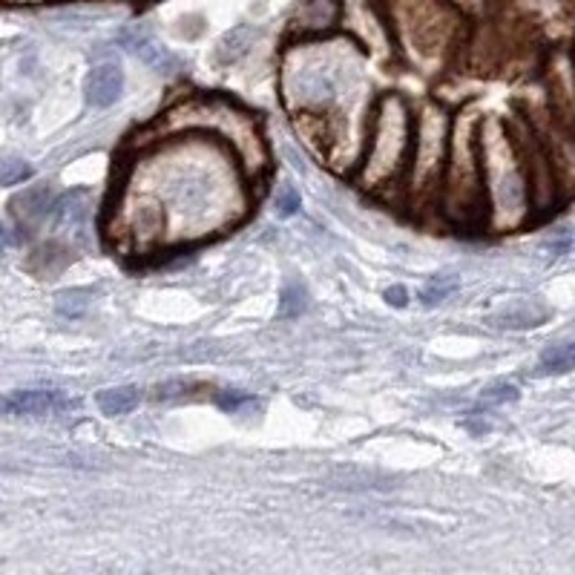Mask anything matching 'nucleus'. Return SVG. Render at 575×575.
Here are the masks:
<instances>
[{"label":"nucleus","instance_id":"obj_1","mask_svg":"<svg viewBox=\"0 0 575 575\" xmlns=\"http://www.w3.org/2000/svg\"><path fill=\"white\" fill-rule=\"evenodd\" d=\"M242 201L222 150L205 138L167 144L127 179V237L142 244L201 237L237 219Z\"/></svg>","mask_w":575,"mask_h":575},{"label":"nucleus","instance_id":"obj_2","mask_svg":"<svg viewBox=\"0 0 575 575\" xmlns=\"http://www.w3.org/2000/svg\"><path fill=\"white\" fill-rule=\"evenodd\" d=\"M357 86V61L343 43H314L288 55L282 66V90L288 109L300 118H314L320 109L334 107L337 98H348Z\"/></svg>","mask_w":575,"mask_h":575},{"label":"nucleus","instance_id":"obj_3","mask_svg":"<svg viewBox=\"0 0 575 575\" xmlns=\"http://www.w3.org/2000/svg\"><path fill=\"white\" fill-rule=\"evenodd\" d=\"M411 150V115L400 93H386L377 101L372 124V142L359 167V185L383 190L406 172Z\"/></svg>","mask_w":575,"mask_h":575},{"label":"nucleus","instance_id":"obj_4","mask_svg":"<svg viewBox=\"0 0 575 575\" xmlns=\"http://www.w3.org/2000/svg\"><path fill=\"white\" fill-rule=\"evenodd\" d=\"M483 208V172H481V144H478V124L463 113L452 122L449 150H446V185L443 210L458 224L478 219Z\"/></svg>","mask_w":575,"mask_h":575},{"label":"nucleus","instance_id":"obj_5","mask_svg":"<svg viewBox=\"0 0 575 575\" xmlns=\"http://www.w3.org/2000/svg\"><path fill=\"white\" fill-rule=\"evenodd\" d=\"M478 144H481V172H483V194L489 196L495 213L503 222H515L524 213V201L530 185L524 181V156L512 147V142L503 136L492 118L478 129Z\"/></svg>","mask_w":575,"mask_h":575},{"label":"nucleus","instance_id":"obj_6","mask_svg":"<svg viewBox=\"0 0 575 575\" xmlns=\"http://www.w3.org/2000/svg\"><path fill=\"white\" fill-rule=\"evenodd\" d=\"M170 122L176 127H205L213 129L219 136L228 138V144L237 147L242 156V165L248 170H262L265 167V142L259 133V124L251 115L230 104L224 98H194L172 109Z\"/></svg>","mask_w":575,"mask_h":575},{"label":"nucleus","instance_id":"obj_7","mask_svg":"<svg viewBox=\"0 0 575 575\" xmlns=\"http://www.w3.org/2000/svg\"><path fill=\"white\" fill-rule=\"evenodd\" d=\"M449 133H452V115L440 104H426L417 118L415 133V158L409 167V185L415 196L431 194V187L443 170L446 150H449Z\"/></svg>","mask_w":575,"mask_h":575},{"label":"nucleus","instance_id":"obj_8","mask_svg":"<svg viewBox=\"0 0 575 575\" xmlns=\"http://www.w3.org/2000/svg\"><path fill=\"white\" fill-rule=\"evenodd\" d=\"M124 90V72L118 64H98L90 70L84 81V98L90 107L107 109L115 101L122 98Z\"/></svg>","mask_w":575,"mask_h":575},{"label":"nucleus","instance_id":"obj_9","mask_svg":"<svg viewBox=\"0 0 575 575\" xmlns=\"http://www.w3.org/2000/svg\"><path fill=\"white\" fill-rule=\"evenodd\" d=\"M337 18L339 0H302L291 27H294L296 35H320V32L334 27Z\"/></svg>","mask_w":575,"mask_h":575},{"label":"nucleus","instance_id":"obj_10","mask_svg":"<svg viewBox=\"0 0 575 575\" xmlns=\"http://www.w3.org/2000/svg\"><path fill=\"white\" fill-rule=\"evenodd\" d=\"M64 406V395L52 388H23L7 395V415H50Z\"/></svg>","mask_w":575,"mask_h":575},{"label":"nucleus","instance_id":"obj_11","mask_svg":"<svg viewBox=\"0 0 575 575\" xmlns=\"http://www.w3.org/2000/svg\"><path fill=\"white\" fill-rule=\"evenodd\" d=\"M52 201L55 199H52L50 187L35 185V187H27V190H21V194L14 196V199L9 201V208H12V216L18 219V222L32 224L50 213Z\"/></svg>","mask_w":575,"mask_h":575},{"label":"nucleus","instance_id":"obj_12","mask_svg":"<svg viewBox=\"0 0 575 575\" xmlns=\"http://www.w3.org/2000/svg\"><path fill=\"white\" fill-rule=\"evenodd\" d=\"M124 43H127V50L133 52V55L142 58L144 64L153 66V70L167 72V66H172L170 52H167L156 38L144 35L138 29H127V32H124Z\"/></svg>","mask_w":575,"mask_h":575},{"label":"nucleus","instance_id":"obj_13","mask_svg":"<svg viewBox=\"0 0 575 575\" xmlns=\"http://www.w3.org/2000/svg\"><path fill=\"white\" fill-rule=\"evenodd\" d=\"M52 219H55L58 228H75L79 230L84 224L86 216V194L84 190H70V194L58 196L52 201Z\"/></svg>","mask_w":575,"mask_h":575},{"label":"nucleus","instance_id":"obj_14","mask_svg":"<svg viewBox=\"0 0 575 575\" xmlns=\"http://www.w3.org/2000/svg\"><path fill=\"white\" fill-rule=\"evenodd\" d=\"M95 402H98V409L109 417H118V415H127L133 411L142 402V391L136 386H115V388H104L95 395Z\"/></svg>","mask_w":575,"mask_h":575},{"label":"nucleus","instance_id":"obj_15","mask_svg":"<svg viewBox=\"0 0 575 575\" xmlns=\"http://www.w3.org/2000/svg\"><path fill=\"white\" fill-rule=\"evenodd\" d=\"M575 368V339L573 343L555 345L550 352H544L541 357V372L544 374H564Z\"/></svg>","mask_w":575,"mask_h":575},{"label":"nucleus","instance_id":"obj_16","mask_svg":"<svg viewBox=\"0 0 575 575\" xmlns=\"http://www.w3.org/2000/svg\"><path fill=\"white\" fill-rule=\"evenodd\" d=\"M454 288H458V276H449V273H438V276H431L429 285L424 288V294H420V300H424L426 305H438V302H443L446 296L452 294Z\"/></svg>","mask_w":575,"mask_h":575},{"label":"nucleus","instance_id":"obj_17","mask_svg":"<svg viewBox=\"0 0 575 575\" xmlns=\"http://www.w3.org/2000/svg\"><path fill=\"white\" fill-rule=\"evenodd\" d=\"M29 176H32V167H29L27 161H21V158H3V161H0V185L3 187L21 185Z\"/></svg>","mask_w":575,"mask_h":575},{"label":"nucleus","instance_id":"obj_18","mask_svg":"<svg viewBox=\"0 0 575 575\" xmlns=\"http://www.w3.org/2000/svg\"><path fill=\"white\" fill-rule=\"evenodd\" d=\"M86 309V294L84 291H66V294L58 296V311L66 316H79Z\"/></svg>","mask_w":575,"mask_h":575},{"label":"nucleus","instance_id":"obj_19","mask_svg":"<svg viewBox=\"0 0 575 575\" xmlns=\"http://www.w3.org/2000/svg\"><path fill=\"white\" fill-rule=\"evenodd\" d=\"M305 302H309V300H305V291H302L300 285H294L291 291H285V294H282V314L296 316L302 309H305Z\"/></svg>","mask_w":575,"mask_h":575},{"label":"nucleus","instance_id":"obj_20","mask_svg":"<svg viewBox=\"0 0 575 575\" xmlns=\"http://www.w3.org/2000/svg\"><path fill=\"white\" fill-rule=\"evenodd\" d=\"M273 208H276V216H294L296 210H300V194L291 190V187H285V190L276 196V201H273Z\"/></svg>","mask_w":575,"mask_h":575},{"label":"nucleus","instance_id":"obj_21","mask_svg":"<svg viewBox=\"0 0 575 575\" xmlns=\"http://www.w3.org/2000/svg\"><path fill=\"white\" fill-rule=\"evenodd\" d=\"M518 397V388L512 383H501V386H492L483 391V400L487 402H510Z\"/></svg>","mask_w":575,"mask_h":575},{"label":"nucleus","instance_id":"obj_22","mask_svg":"<svg viewBox=\"0 0 575 575\" xmlns=\"http://www.w3.org/2000/svg\"><path fill=\"white\" fill-rule=\"evenodd\" d=\"M386 300L391 302L395 309H402V305L409 302V294H406V288L395 285V288H388V291H386Z\"/></svg>","mask_w":575,"mask_h":575},{"label":"nucleus","instance_id":"obj_23","mask_svg":"<svg viewBox=\"0 0 575 575\" xmlns=\"http://www.w3.org/2000/svg\"><path fill=\"white\" fill-rule=\"evenodd\" d=\"M248 400H251L248 395H222L219 397V406H222L224 411H233L237 406H242V402H248Z\"/></svg>","mask_w":575,"mask_h":575},{"label":"nucleus","instance_id":"obj_24","mask_svg":"<svg viewBox=\"0 0 575 575\" xmlns=\"http://www.w3.org/2000/svg\"><path fill=\"white\" fill-rule=\"evenodd\" d=\"M7 242H9V233H7V228H3V224H0V251H3V248H7Z\"/></svg>","mask_w":575,"mask_h":575},{"label":"nucleus","instance_id":"obj_25","mask_svg":"<svg viewBox=\"0 0 575 575\" xmlns=\"http://www.w3.org/2000/svg\"><path fill=\"white\" fill-rule=\"evenodd\" d=\"M0 415H7V395H0Z\"/></svg>","mask_w":575,"mask_h":575}]
</instances>
